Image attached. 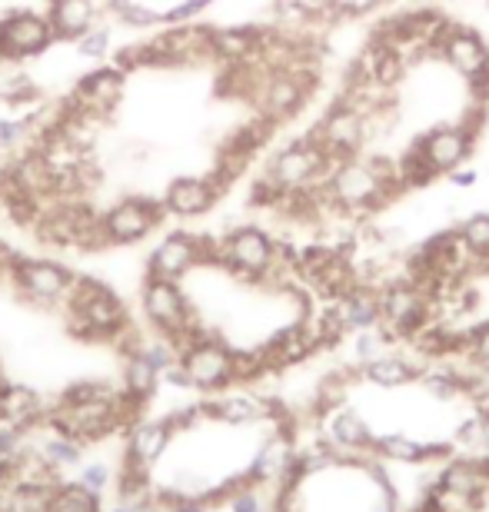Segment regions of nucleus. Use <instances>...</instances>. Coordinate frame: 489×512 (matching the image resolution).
Here are the masks:
<instances>
[{"label": "nucleus", "mask_w": 489, "mask_h": 512, "mask_svg": "<svg viewBox=\"0 0 489 512\" xmlns=\"http://www.w3.org/2000/svg\"><path fill=\"white\" fill-rule=\"evenodd\" d=\"M117 399H120V389L107 383H74L57 399L54 409H47L44 426L77 439L80 446L100 443V439L127 429Z\"/></svg>", "instance_id": "nucleus-1"}, {"label": "nucleus", "mask_w": 489, "mask_h": 512, "mask_svg": "<svg viewBox=\"0 0 489 512\" xmlns=\"http://www.w3.org/2000/svg\"><path fill=\"white\" fill-rule=\"evenodd\" d=\"M64 323L80 340H117V333L130 323L124 300L107 283L94 276H77L64 300Z\"/></svg>", "instance_id": "nucleus-2"}, {"label": "nucleus", "mask_w": 489, "mask_h": 512, "mask_svg": "<svg viewBox=\"0 0 489 512\" xmlns=\"http://www.w3.org/2000/svg\"><path fill=\"white\" fill-rule=\"evenodd\" d=\"M217 266H223L243 283H270L277 290L287 286L283 273H293L277 263V240H270V233L260 227H237L227 233L220 240Z\"/></svg>", "instance_id": "nucleus-3"}, {"label": "nucleus", "mask_w": 489, "mask_h": 512, "mask_svg": "<svg viewBox=\"0 0 489 512\" xmlns=\"http://www.w3.org/2000/svg\"><path fill=\"white\" fill-rule=\"evenodd\" d=\"M140 310H144V320L154 326L160 336H167L177 350L210 333L207 326L200 323V316L193 313L187 293L180 290L177 280L147 276L144 290H140Z\"/></svg>", "instance_id": "nucleus-4"}, {"label": "nucleus", "mask_w": 489, "mask_h": 512, "mask_svg": "<svg viewBox=\"0 0 489 512\" xmlns=\"http://www.w3.org/2000/svg\"><path fill=\"white\" fill-rule=\"evenodd\" d=\"M489 496V456L446 459L426 499L440 512H476Z\"/></svg>", "instance_id": "nucleus-5"}, {"label": "nucleus", "mask_w": 489, "mask_h": 512, "mask_svg": "<svg viewBox=\"0 0 489 512\" xmlns=\"http://www.w3.org/2000/svg\"><path fill=\"white\" fill-rule=\"evenodd\" d=\"M180 366L187 370L190 386L203 396L220 393V389H230L237 383V350L223 343L217 333H207L183 346Z\"/></svg>", "instance_id": "nucleus-6"}, {"label": "nucleus", "mask_w": 489, "mask_h": 512, "mask_svg": "<svg viewBox=\"0 0 489 512\" xmlns=\"http://www.w3.org/2000/svg\"><path fill=\"white\" fill-rule=\"evenodd\" d=\"M433 54L443 57L446 64L466 80L473 100H483L486 104L489 100V44L473 27L450 24Z\"/></svg>", "instance_id": "nucleus-7"}, {"label": "nucleus", "mask_w": 489, "mask_h": 512, "mask_svg": "<svg viewBox=\"0 0 489 512\" xmlns=\"http://www.w3.org/2000/svg\"><path fill=\"white\" fill-rule=\"evenodd\" d=\"M10 283L20 300L34 306H57L67 300L70 286H74V270L57 260H34V256H14L10 263Z\"/></svg>", "instance_id": "nucleus-8"}, {"label": "nucleus", "mask_w": 489, "mask_h": 512, "mask_svg": "<svg viewBox=\"0 0 489 512\" xmlns=\"http://www.w3.org/2000/svg\"><path fill=\"white\" fill-rule=\"evenodd\" d=\"M313 130H317L326 157H333V160L360 157L363 147H366V140L373 137L370 117L360 114V110H356L346 97L333 100V107L323 114L320 127H313Z\"/></svg>", "instance_id": "nucleus-9"}, {"label": "nucleus", "mask_w": 489, "mask_h": 512, "mask_svg": "<svg viewBox=\"0 0 489 512\" xmlns=\"http://www.w3.org/2000/svg\"><path fill=\"white\" fill-rule=\"evenodd\" d=\"M293 463H297V433H293V426H277L260 443L257 456L247 466V479L253 486H273V489L293 486L297 483Z\"/></svg>", "instance_id": "nucleus-10"}, {"label": "nucleus", "mask_w": 489, "mask_h": 512, "mask_svg": "<svg viewBox=\"0 0 489 512\" xmlns=\"http://www.w3.org/2000/svg\"><path fill=\"white\" fill-rule=\"evenodd\" d=\"M163 217H167L163 200L124 197L110 210H104V230L114 247H127V243H140L144 237H150L163 223Z\"/></svg>", "instance_id": "nucleus-11"}, {"label": "nucleus", "mask_w": 489, "mask_h": 512, "mask_svg": "<svg viewBox=\"0 0 489 512\" xmlns=\"http://www.w3.org/2000/svg\"><path fill=\"white\" fill-rule=\"evenodd\" d=\"M54 40L57 34H54V27H50L47 14H37V10H14V14L0 17V57L4 60L40 57Z\"/></svg>", "instance_id": "nucleus-12"}, {"label": "nucleus", "mask_w": 489, "mask_h": 512, "mask_svg": "<svg viewBox=\"0 0 489 512\" xmlns=\"http://www.w3.org/2000/svg\"><path fill=\"white\" fill-rule=\"evenodd\" d=\"M413 147L423 153V160L430 163L436 177H443V173H453L470 163L476 150V137L466 133L460 124H440L420 133V137L413 140Z\"/></svg>", "instance_id": "nucleus-13"}, {"label": "nucleus", "mask_w": 489, "mask_h": 512, "mask_svg": "<svg viewBox=\"0 0 489 512\" xmlns=\"http://www.w3.org/2000/svg\"><path fill=\"white\" fill-rule=\"evenodd\" d=\"M323 436L340 449L343 463L360 466V463H370V459L376 456V449H373L376 436H373L370 423H366V419L346 403L330 409V413L323 416Z\"/></svg>", "instance_id": "nucleus-14"}, {"label": "nucleus", "mask_w": 489, "mask_h": 512, "mask_svg": "<svg viewBox=\"0 0 489 512\" xmlns=\"http://www.w3.org/2000/svg\"><path fill=\"white\" fill-rule=\"evenodd\" d=\"M203 263L200 256V233H187V230H173L167 233L154 250L147 256V276H157V280H183L193 266Z\"/></svg>", "instance_id": "nucleus-15"}, {"label": "nucleus", "mask_w": 489, "mask_h": 512, "mask_svg": "<svg viewBox=\"0 0 489 512\" xmlns=\"http://www.w3.org/2000/svg\"><path fill=\"white\" fill-rule=\"evenodd\" d=\"M203 416L207 419H217V423H227V426H257V423H267L273 419V399L267 396H257V393H210L203 399Z\"/></svg>", "instance_id": "nucleus-16"}, {"label": "nucleus", "mask_w": 489, "mask_h": 512, "mask_svg": "<svg viewBox=\"0 0 489 512\" xmlns=\"http://www.w3.org/2000/svg\"><path fill=\"white\" fill-rule=\"evenodd\" d=\"M124 87H127V70H120L117 64L110 67H97L90 70L77 80V97L84 100V107L94 114L97 120H107L114 114V107L120 104L124 97Z\"/></svg>", "instance_id": "nucleus-17"}, {"label": "nucleus", "mask_w": 489, "mask_h": 512, "mask_svg": "<svg viewBox=\"0 0 489 512\" xmlns=\"http://www.w3.org/2000/svg\"><path fill=\"white\" fill-rule=\"evenodd\" d=\"M217 197H220V190L213 187L210 177H193V173H183V177L170 180L167 193H163V207H167L170 217L193 220V217L210 213L213 203H217Z\"/></svg>", "instance_id": "nucleus-18"}, {"label": "nucleus", "mask_w": 489, "mask_h": 512, "mask_svg": "<svg viewBox=\"0 0 489 512\" xmlns=\"http://www.w3.org/2000/svg\"><path fill=\"white\" fill-rule=\"evenodd\" d=\"M127 443H124V459L134 466H144V469H154L163 453L170 449L173 443V433L167 426V419H144L140 416L137 423H130L127 429Z\"/></svg>", "instance_id": "nucleus-19"}, {"label": "nucleus", "mask_w": 489, "mask_h": 512, "mask_svg": "<svg viewBox=\"0 0 489 512\" xmlns=\"http://www.w3.org/2000/svg\"><path fill=\"white\" fill-rule=\"evenodd\" d=\"M44 419H47V406L37 389L7 380L0 383V426L30 433V429L44 426Z\"/></svg>", "instance_id": "nucleus-20"}, {"label": "nucleus", "mask_w": 489, "mask_h": 512, "mask_svg": "<svg viewBox=\"0 0 489 512\" xmlns=\"http://www.w3.org/2000/svg\"><path fill=\"white\" fill-rule=\"evenodd\" d=\"M373 449L380 459H390V463H403V466H420L430 463V459H450V446L446 443H423V439H413L406 433L376 436Z\"/></svg>", "instance_id": "nucleus-21"}, {"label": "nucleus", "mask_w": 489, "mask_h": 512, "mask_svg": "<svg viewBox=\"0 0 489 512\" xmlns=\"http://www.w3.org/2000/svg\"><path fill=\"white\" fill-rule=\"evenodd\" d=\"M47 17L57 40H77L80 34H87L94 27L97 0H50Z\"/></svg>", "instance_id": "nucleus-22"}, {"label": "nucleus", "mask_w": 489, "mask_h": 512, "mask_svg": "<svg viewBox=\"0 0 489 512\" xmlns=\"http://www.w3.org/2000/svg\"><path fill=\"white\" fill-rule=\"evenodd\" d=\"M340 316L346 323V333H360V330H373V326H380V293L373 290V286H363L356 283L350 293L340 296Z\"/></svg>", "instance_id": "nucleus-23"}, {"label": "nucleus", "mask_w": 489, "mask_h": 512, "mask_svg": "<svg viewBox=\"0 0 489 512\" xmlns=\"http://www.w3.org/2000/svg\"><path fill=\"white\" fill-rule=\"evenodd\" d=\"M420 370L423 366H416L413 360H403V356H396V353H383L380 360L360 366V376L380 389H400L406 383H416Z\"/></svg>", "instance_id": "nucleus-24"}, {"label": "nucleus", "mask_w": 489, "mask_h": 512, "mask_svg": "<svg viewBox=\"0 0 489 512\" xmlns=\"http://www.w3.org/2000/svg\"><path fill=\"white\" fill-rule=\"evenodd\" d=\"M124 360H127L124 363V389L147 406L160 389V370L147 360L144 353H130V356H124Z\"/></svg>", "instance_id": "nucleus-25"}, {"label": "nucleus", "mask_w": 489, "mask_h": 512, "mask_svg": "<svg viewBox=\"0 0 489 512\" xmlns=\"http://www.w3.org/2000/svg\"><path fill=\"white\" fill-rule=\"evenodd\" d=\"M37 453L54 473H67V469H77L84 463V446H80L77 439L57 433V429H50V436L37 446Z\"/></svg>", "instance_id": "nucleus-26"}, {"label": "nucleus", "mask_w": 489, "mask_h": 512, "mask_svg": "<svg viewBox=\"0 0 489 512\" xmlns=\"http://www.w3.org/2000/svg\"><path fill=\"white\" fill-rule=\"evenodd\" d=\"M37 97V84L34 77L27 74L17 60H0V100L4 104H27V100Z\"/></svg>", "instance_id": "nucleus-27"}, {"label": "nucleus", "mask_w": 489, "mask_h": 512, "mask_svg": "<svg viewBox=\"0 0 489 512\" xmlns=\"http://www.w3.org/2000/svg\"><path fill=\"white\" fill-rule=\"evenodd\" d=\"M50 512H100V493H90L87 486L60 479L54 499H50Z\"/></svg>", "instance_id": "nucleus-28"}, {"label": "nucleus", "mask_w": 489, "mask_h": 512, "mask_svg": "<svg viewBox=\"0 0 489 512\" xmlns=\"http://www.w3.org/2000/svg\"><path fill=\"white\" fill-rule=\"evenodd\" d=\"M393 336L383 330V326H373V330H360L353 336V363L356 370L373 360H380V356L386 353V346H390Z\"/></svg>", "instance_id": "nucleus-29"}, {"label": "nucleus", "mask_w": 489, "mask_h": 512, "mask_svg": "<svg viewBox=\"0 0 489 512\" xmlns=\"http://www.w3.org/2000/svg\"><path fill=\"white\" fill-rule=\"evenodd\" d=\"M396 173H400V180H403V187H406V190L426 187V183H433V180H436L433 167L423 160V153L416 150L413 143H410V150H406L403 157H400V163H396Z\"/></svg>", "instance_id": "nucleus-30"}, {"label": "nucleus", "mask_w": 489, "mask_h": 512, "mask_svg": "<svg viewBox=\"0 0 489 512\" xmlns=\"http://www.w3.org/2000/svg\"><path fill=\"white\" fill-rule=\"evenodd\" d=\"M460 240L466 243V250L489 260V213H473L460 223Z\"/></svg>", "instance_id": "nucleus-31"}, {"label": "nucleus", "mask_w": 489, "mask_h": 512, "mask_svg": "<svg viewBox=\"0 0 489 512\" xmlns=\"http://www.w3.org/2000/svg\"><path fill=\"white\" fill-rule=\"evenodd\" d=\"M77 54L87 57V60H104L110 54V27L104 24H94L87 30V34H80L77 40Z\"/></svg>", "instance_id": "nucleus-32"}, {"label": "nucleus", "mask_w": 489, "mask_h": 512, "mask_svg": "<svg viewBox=\"0 0 489 512\" xmlns=\"http://www.w3.org/2000/svg\"><path fill=\"white\" fill-rule=\"evenodd\" d=\"M30 133V120L20 117H0V157H10L27 143Z\"/></svg>", "instance_id": "nucleus-33"}, {"label": "nucleus", "mask_w": 489, "mask_h": 512, "mask_svg": "<svg viewBox=\"0 0 489 512\" xmlns=\"http://www.w3.org/2000/svg\"><path fill=\"white\" fill-rule=\"evenodd\" d=\"M486 423L489 419L480 416V413H473L466 423L456 426V446L466 449V453H483V436H486Z\"/></svg>", "instance_id": "nucleus-34"}, {"label": "nucleus", "mask_w": 489, "mask_h": 512, "mask_svg": "<svg viewBox=\"0 0 489 512\" xmlns=\"http://www.w3.org/2000/svg\"><path fill=\"white\" fill-rule=\"evenodd\" d=\"M466 360H470L476 370H489V320L473 326L470 330V346H466Z\"/></svg>", "instance_id": "nucleus-35"}, {"label": "nucleus", "mask_w": 489, "mask_h": 512, "mask_svg": "<svg viewBox=\"0 0 489 512\" xmlns=\"http://www.w3.org/2000/svg\"><path fill=\"white\" fill-rule=\"evenodd\" d=\"M227 506H230V512H267L270 509L260 499V486H253V483H243L240 489H233L227 496Z\"/></svg>", "instance_id": "nucleus-36"}, {"label": "nucleus", "mask_w": 489, "mask_h": 512, "mask_svg": "<svg viewBox=\"0 0 489 512\" xmlns=\"http://www.w3.org/2000/svg\"><path fill=\"white\" fill-rule=\"evenodd\" d=\"M210 4H213V0H180L177 7H170L167 14H163V24H167V27L193 24V20H197Z\"/></svg>", "instance_id": "nucleus-37"}, {"label": "nucleus", "mask_w": 489, "mask_h": 512, "mask_svg": "<svg viewBox=\"0 0 489 512\" xmlns=\"http://www.w3.org/2000/svg\"><path fill=\"white\" fill-rule=\"evenodd\" d=\"M120 20H124L127 27H137V30H144V27H157L163 24V14H157L154 7H147V4H130L124 14H120Z\"/></svg>", "instance_id": "nucleus-38"}, {"label": "nucleus", "mask_w": 489, "mask_h": 512, "mask_svg": "<svg viewBox=\"0 0 489 512\" xmlns=\"http://www.w3.org/2000/svg\"><path fill=\"white\" fill-rule=\"evenodd\" d=\"M77 469H80V476H77L80 486H87L90 493H104L107 483H110V466L107 463H87V466H77Z\"/></svg>", "instance_id": "nucleus-39"}, {"label": "nucleus", "mask_w": 489, "mask_h": 512, "mask_svg": "<svg viewBox=\"0 0 489 512\" xmlns=\"http://www.w3.org/2000/svg\"><path fill=\"white\" fill-rule=\"evenodd\" d=\"M330 4L336 14H366V10H373L383 0H330Z\"/></svg>", "instance_id": "nucleus-40"}, {"label": "nucleus", "mask_w": 489, "mask_h": 512, "mask_svg": "<svg viewBox=\"0 0 489 512\" xmlns=\"http://www.w3.org/2000/svg\"><path fill=\"white\" fill-rule=\"evenodd\" d=\"M160 380L167 383V386H173V389H193V386H190V376H187V370L180 366V360L173 363V366H167V370L160 373Z\"/></svg>", "instance_id": "nucleus-41"}, {"label": "nucleus", "mask_w": 489, "mask_h": 512, "mask_svg": "<svg viewBox=\"0 0 489 512\" xmlns=\"http://www.w3.org/2000/svg\"><path fill=\"white\" fill-rule=\"evenodd\" d=\"M450 177H453V183H456V187H473V183H476V170H470V167H460V170H453L450 173Z\"/></svg>", "instance_id": "nucleus-42"}, {"label": "nucleus", "mask_w": 489, "mask_h": 512, "mask_svg": "<svg viewBox=\"0 0 489 512\" xmlns=\"http://www.w3.org/2000/svg\"><path fill=\"white\" fill-rule=\"evenodd\" d=\"M413 512H440V509H436V506L430 503V499H423V503H420V506H416Z\"/></svg>", "instance_id": "nucleus-43"}, {"label": "nucleus", "mask_w": 489, "mask_h": 512, "mask_svg": "<svg viewBox=\"0 0 489 512\" xmlns=\"http://www.w3.org/2000/svg\"><path fill=\"white\" fill-rule=\"evenodd\" d=\"M0 383H4V373H0Z\"/></svg>", "instance_id": "nucleus-44"}, {"label": "nucleus", "mask_w": 489, "mask_h": 512, "mask_svg": "<svg viewBox=\"0 0 489 512\" xmlns=\"http://www.w3.org/2000/svg\"><path fill=\"white\" fill-rule=\"evenodd\" d=\"M486 376H489V370H486Z\"/></svg>", "instance_id": "nucleus-45"}]
</instances>
